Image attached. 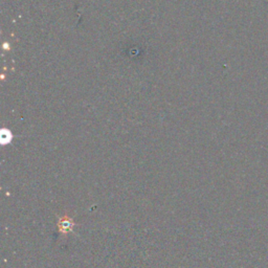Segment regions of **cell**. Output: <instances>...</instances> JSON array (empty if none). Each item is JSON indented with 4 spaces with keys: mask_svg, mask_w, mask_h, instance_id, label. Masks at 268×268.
Returning a JSON list of instances; mask_svg holds the SVG:
<instances>
[{
    "mask_svg": "<svg viewBox=\"0 0 268 268\" xmlns=\"http://www.w3.org/2000/svg\"><path fill=\"white\" fill-rule=\"evenodd\" d=\"M58 230L59 233L62 235H67L74 232V229L76 226V222L74 221V219L69 217L67 214H65L64 216L60 217L58 220Z\"/></svg>",
    "mask_w": 268,
    "mask_h": 268,
    "instance_id": "cell-1",
    "label": "cell"
},
{
    "mask_svg": "<svg viewBox=\"0 0 268 268\" xmlns=\"http://www.w3.org/2000/svg\"><path fill=\"white\" fill-rule=\"evenodd\" d=\"M13 141V134L9 129H2L1 133H0V142L2 145L11 144Z\"/></svg>",
    "mask_w": 268,
    "mask_h": 268,
    "instance_id": "cell-2",
    "label": "cell"
}]
</instances>
